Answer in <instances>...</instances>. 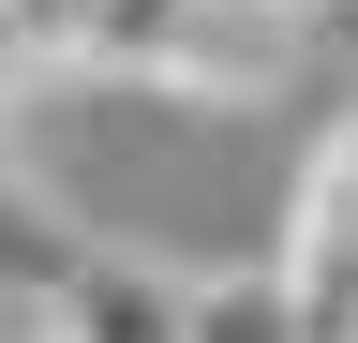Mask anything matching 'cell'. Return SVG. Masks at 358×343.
Returning a JSON list of instances; mask_svg holds the SVG:
<instances>
[{
    "label": "cell",
    "mask_w": 358,
    "mask_h": 343,
    "mask_svg": "<svg viewBox=\"0 0 358 343\" xmlns=\"http://www.w3.org/2000/svg\"><path fill=\"white\" fill-rule=\"evenodd\" d=\"M299 75V0H75L45 90H150V105H268Z\"/></svg>",
    "instance_id": "1"
},
{
    "label": "cell",
    "mask_w": 358,
    "mask_h": 343,
    "mask_svg": "<svg viewBox=\"0 0 358 343\" xmlns=\"http://www.w3.org/2000/svg\"><path fill=\"white\" fill-rule=\"evenodd\" d=\"M268 269H284V298H299L313 343H358V105L313 135L299 194H284V239H268Z\"/></svg>",
    "instance_id": "2"
},
{
    "label": "cell",
    "mask_w": 358,
    "mask_h": 343,
    "mask_svg": "<svg viewBox=\"0 0 358 343\" xmlns=\"http://www.w3.org/2000/svg\"><path fill=\"white\" fill-rule=\"evenodd\" d=\"M45 328L60 343H179V269H150V254H105L90 239L60 284H45Z\"/></svg>",
    "instance_id": "3"
},
{
    "label": "cell",
    "mask_w": 358,
    "mask_h": 343,
    "mask_svg": "<svg viewBox=\"0 0 358 343\" xmlns=\"http://www.w3.org/2000/svg\"><path fill=\"white\" fill-rule=\"evenodd\" d=\"M179 343H313L299 298L268 254H239V269H179Z\"/></svg>",
    "instance_id": "4"
},
{
    "label": "cell",
    "mask_w": 358,
    "mask_h": 343,
    "mask_svg": "<svg viewBox=\"0 0 358 343\" xmlns=\"http://www.w3.org/2000/svg\"><path fill=\"white\" fill-rule=\"evenodd\" d=\"M75 254H90V239L60 224V194H45L30 164L0 149V314H45V284H60Z\"/></svg>",
    "instance_id": "5"
},
{
    "label": "cell",
    "mask_w": 358,
    "mask_h": 343,
    "mask_svg": "<svg viewBox=\"0 0 358 343\" xmlns=\"http://www.w3.org/2000/svg\"><path fill=\"white\" fill-rule=\"evenodd\" d=\"M0 343H60V328H45V314H0Z\"/></svg>",
    "instance_id": "6"
},
{
    "label": "cell",
    "mask_w": 358,
    "mask_h": 343,
    "mask_svg": "<svg viewBox=\"0 0 358 343\" xmlns=\"http://www.w3.org/2000/svg\"><path fill=\"white\" fill-rule=\"evenodd\" d=\"M299 15H313V0H299Z\"/></svg>",
    "instance_id": "7"
}]
</instances>
